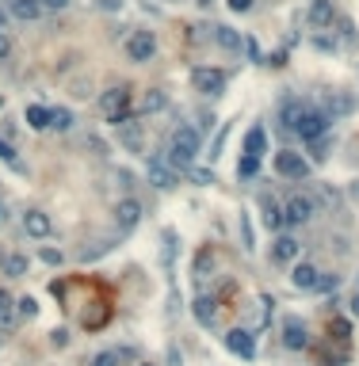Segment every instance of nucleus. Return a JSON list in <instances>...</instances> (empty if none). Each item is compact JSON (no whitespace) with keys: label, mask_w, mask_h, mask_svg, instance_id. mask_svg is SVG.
Masks as SVG:
<instances>
[{"label":"nucleus","mask_w":359,"mask_h":366,"mask_svg":"<svg viewBox=\"0 0 359 366\" xmlns=\"http://www.w3.org/2000/svg\"><path fill=\"white\" fill-rule=\"evenodd\" d=\"M61 259H65V256H61L58 248H43V264H50V267H61Z\"/></svg>","instance_id":"34"},{"label":"nucleus","mask_w":359,"mask_h":366,"mask_svg":"<svg viewBox=\"0 0 359 366\" xmlns=\"http://www.w3.org/2000/svg\"><path fill=\"white\" fill-rule=\"evenodd\" d=\"M43 8H54V12H61V8H69V0H43Z\"/></svg>","instance_id":"41"},{"label":"nucleus","mask_w":359,"mask_h":366,"mask_svg":"<svg viewBox=\"0 0 359 366\" xmlns=\"http://www.w3.org/2000/svg\"><path fill=\"white\" fill-rule=\"evenodd\" d=\"M50 344H54V347H65V344H69V332H65V328H58V332L50 336Z\"/></svg>","instance_id":"38"},{"label":"nucleus","mask_w":359,"mask_h":366,"mask_svg":"<svg viewBox=\"0 0 359 366\" xmlns=\"http://www.w3.org/2000/svg\"><path fill=\"white\" fill-rule=\"evenodd\" d=\"M348 309H352V317H359V294L352 298V302H348Z\"/></svg>","instance_id":"43"},{"label":"nucleus","mask_w":359,"mask_h":366,"mask_svg":"<svg viewBox=\"0 0 359 366\" xmlns=\"http://www.w3.org/2000/svg\"><path fill=\"white\" fill-rule=\"evenodd\" d=\"M210 35H214V43L222 46V50H230V54H241V50H244V38H241L233 27H226V23H218Z\"/></svg>","instance_id":"15"},{"label":"nucleus","mask_w":359,"mask_h":366,"mask_svg":"<svg viewBox=\"0 0 359 366\" xmlns=\"http://www.w3.org/2000/svg\"><path fill=\"white\" fill-rule=\"evenodd\" d=\"M195 4H199V8H210V0H195Z\"/></svg>","instance_id":"44"},{"label":"nucleus","mask_w":359,"mask_h":366,"mask_svg":"<svg viewBox=\"0 0 359 366\" xmlns=\"http://www.w3.org/2000/svg\"><path fill=\"white\" fill-rule=\"evenodd\" d=\"M298 115H302V103H298V100H287V103L279 107V122H283V126H291V130H295Z\"/></svg>","instance_id":"24"},{"label":"nucleus","mask_w":359,"mask_h":366,"mask_svg":"<svg viewBox=\"0 0 359 366\" xmlns=\"http://www.w3.org/2000/svg\"><path fill=\"white\" fill-rule=\"evenodd\" d=\"M8 58H12V38L0 35V61H8Z\"/></svg>","instance_id":"36"},{"label":"nucleus","mask_w":359,"mask_h":366,"mask_svg":"<svg viewBox=\"0 0 359 366\" xmlns=\"http://www.w3.org/2000/svg\"><path fill=\"white\" fill-rule=\"evenodd\" d=\"M226 347H230L233 355H241V359H252V355H256V340H252L249 328H230L226 332Z\"/></svg>","instance_id":"11"},{"label":"nucleus","mask_w":359,"mask_h":366,"mask_svg":"<svg viewBox=\"0 0 359 366\" xmlns=\"http://www.w3.org/2000/svg\"><path fill=\"white\" fill-rule=\"evenodd\" d=\"M0 35H8V12L0 8Z\"/></svg>","instance_id":"42"},{"label":"nucleus","mask_w":359,"mask_h":366,"mask_svg":"<svg viewBox=\"0 0 359 366\" xmlns=\"http://www.w3.org/2000/svg\"><path fill=\"white\" fill-rule=\"evenodd\" d=\"M108 248H111V244H108V241H100V244H96V248H85V252H80V259H85V264H88V259L103 256V252H108Z\"/></svg>","instance_id":"33"},{"label":"nucleus","mask_w":359,"mask_h":366,"mask_svg":"<svg viewBox=\"0 0 359 366\" xmlns=\"http://www.w3.org/2000/svg\"><path fill=\"white\" fill-rule=\"evenodd\" d=\"M195 157H199V130L187 126V122H180L176 134H173V145H168V165L187 168Z\"/></svg>","instance_id":"1"},{"label":"nucleus","mask_w":359,"mask_h":366,"mask_svg":"<svg viewBox=\"0 0 359 366\" xmlns=\"http://www.w3.org/2000/svg\"><path fill=\"white\" fill-rule=\"evenodd\" d=\"M173 229H165V264H173Z\"/></svg>","instance_id":"37"},{"label":"nucleus","mask_w":359,"mask_h":366,"mask_svg":"<svg viewBox=\"0 0 359 366\" xmlns=\"http://www.w3.org/2000/svg\"><path fill=\"white\" fill-rule=\"evenodd\" d=\"M0 222H4V202H0Z\"/></svg>","instance_id":"46"},{"label":"nucleus","mask_w":359,"mask_h":366,"mask_svg":"<svg viewBox=\"0 0 359 366\" xmlns=\"http://www.w3.org/2000/svg\"><path fill=\"white\" fill-rule=\"evenodd\" d=\"M191 317H195V321L203 324V328H210V324L218 321V302H214V298H207V294H203V298H195V305H191Z\"/></svg>","instance_id":"16"},{"label":"nucleus","mask_w":359,"mask_h":366,"mask_svg":"<svg viewBox=\"0 0 359 366\" xmlns=\"http://www.w3.org/2000/svg\"><path fill=\"white\" fill-rule=\"evenodd\" d=\"M122 130V145H126V149H142V134H138V126H134V122H126V126H119Z\"/></svg>","instance_id":"26"},{"label":"nucleus","mask_w":359,"mask_h":366,"mask_svg":"<svg viewBox=\"0 0 359 366\" xmlns=\"http://www.w3.org/2000/svg\"><path fill=\"white\" fill-rule=\"evenodd\" d=\"M138 222H142V202L130 199V195H126V199H119L115 202V225H119L122 233H130Z\"/></svg>","instance_id":"6"},{"label":"nucleus","mask_w":359,"mask_h":366,"mask_svg":"<svg viewBox=\"0 0 359 366\" xmlns=\"http://www.w3.org/2000/svg\"><path fill=\"white\" fill-rule=\"evenodd\" d=\"M12 321H15V298L8 290H0V328H8Z\"/></svg>","instance_id":"23"},{"label":"nucleus","mask_w":359,"mask_h":366,"mask_svg":"<svg viewBox=\"0 0 359 366\" xmlns=\"http://www.w3.org/2000/svg\"><path fill=\"white\" fill-rule=\"evenodd\" d=\"M73 126V111L69 107H50V130H69Z\"/></svg>","instance_id":"25"},{"label":"nucleus","mask_w":359,"mask_h":366,"mask_svg":"<svg viewBox=\"0 0 359 366\" xmlns=\"http://www.w3.org/2000/svg\"><path fill=\"white\" fill-rule=\"evenodd\" d=\"M283 344H287L291 351H306L309 347V332L298 317H287V321H283Z\"/></svg>","instance_id":"10"},{"label":"nucleus","mask_w":359,"mask_h":366,"mask_svg":"<svg viewBox=\"0 0 359 366\" xmlns=\"http://www.w3.org/2000/svg\"><path fill=\"white\" fill-rule=\"evenodd\" d=\"M230 8H233V12H252V0H230Z\"/></svg>","instance_id":"39"},{"label":"nucleus","mask_w":359,"mask_h":366,"mask_svg":"<svg viewBox=\"0 0 359 366\" xmlns=\"http://www.w3.org/2000/svg\"><path fill=\"white\" fill-rule=\"evenodd\" d=\"M325 130H329V115H325V111L302 107V115L295 122V134L302 137V142H317V137H325Z\"/></svg>","instance_id":"2"},{"label":"nucleus","mask_w":359,"mask_h":366,"mask_svg":"<svg viewBox=\"0 0 359 366\" xmlns=\"http://www.w3.org/2000/svg\"><path fill=\"white\" fill-rule=\"evenodd\" d=\"M27 267H31V259L15 252V256H8V259H4V267H0V275H4V279H23V275H27Z\"/></svg>","instance_id":"19"},{"label":"nucleus","mask_w":359,"mask_h":366,"mask_svg":"<svg viewBox=\"0 0 359 366\" xmlns=\"http://www.w3.org/2000/svg\"><path fill=\"white\" fill-rule=\"evenodd\" d=\"M264 222H268V229H283V206L275 199H264Z\"/></svg>","instance_id":"22"},{"label":"nucleus","mask_w":359,"mask_h":366,"mask_svg":"<svg viewBox=\"0 0 359 366\" xmlns=\"http://www.w3.org/2000/svg\"><path fill=\"white\" fill-rule=\"evenodd\" d=\"M0 160H4V165H12L15 172H23L20 157H15V149H12V145H8V142H4V137H0Z\"/></svg>","instance_id":"28"},{"label":"nucleus","mask_w":359,"mask_h":366,"mask_svg":"<svg viewBox=\"0 0 359 366\" xmlns=\"http://www.w3.org/2000/svg\"><path fill=\"white\" fill-rule=\"evenodd\" d=\"M340 287V279H337V275H325L321 271V279H317V290H325V294H332V290H337Z\"/></svg>","instance_id":"29"},{"label":"nucleus","mask_w":359,"mask_h":366,"mask_svg":"<svg viewBox=\"0 0 359 366\" xmlns=\"http://www.w3.org/2000/svg\"><path fill=\"white\" fill-rule=\"evenodd\" d=\"M298 252H302V244L295 237H287V233L272 241V259H275V264H295Z\"/></svg>","instance_id":"12"},{"label":"nucleus","mask_w":359,"mask_h":366,"mask_svg":"<svg viewBox=\"0 0 359 366\" xmlns=\"http://www.w3.org/2000/svg\"><path fill=\"white\" fill-rule=\"evenodd\" d=\"M38 313L35 298H15V317H23V321H31V317Z\"/></svg>","instance_id":"27"},{"label":"nucleus","mask_w":359,"mask_h":366,"mask_svg":"<svg viewBox=\"0 0 359 366\" xmlns=\"http://www.w3.org/2000/svg\"><path fill=\"white\" fill-rule=\"evenodd\" d=\"M191 180L207 187V183H214V172H207V168H195V172H191Z\"/></svg>","instance_id":"35"},{"label":"nucleus","mask_w":359,"mask_h":366,"mask_svg":"<svg viewBox=\"0 0 359 366\" xmlns=\"http://www.w3.org/2000/svg\"><path fill=\"white\" fill-rule=\"evenodd\" d=\"M268 149V134L260 126H252L249 134H244V157H256L260 160V153Z\"/></svg>","instance_id":"18"},{"label":"nucleus","mask_w":359,"mask_h":366,"mask_svg":"<svg viewBox=\"0 0 359 366\" xmlns=\"http://www.w3.org/2000/svg\"><path fill=\"white\" fill-rule=\"evenodd\" d=\"M237 176H244V180H252V176H256V157H244L241 165H237Z\"/></svg>","instance_id":"30"},{"label":"nucleus","mask_w":359,"mask_h":366,"mask_svg":"<svg viewBox=\"0 0 359 366\" xmlns=\"http://www.w3.org/2000/svg\"><path fill=\"white\" fill-rule=\"evenodd\" d=\"M314 160H325V137H317L314 142Z\"/></svg>","instance_id":"40"},{"label":"nucleus","mask_w":359,"mask_h":366,"mask_svg":"<svg viewBox=\"0 0 359 366\" xmlns=\"http://www.w3.org/2000/svg\"><path fill=\"white\" fill-rule=\"evenodd\" d=\"M275 172H279L283 180H306L309 160L302 157V153H295V149H283V153H275Z\"/></svg>","instance_id":"5"},{"label":"nucleus","mask_w":359,"mask_h":366,"mask_svg":"<svg viewBox=\"0 0 359 366\" xmlns=\"http://www.w3.org/2000/svg\"><path fill=\"white\" fill-rule=\"evenodd\" d=\"M356 199H359V183H356Z\"/></svg>","instance_id":"47"},{"label":"nucleus","mask_w":359,"mask_h":366,"mask_svg":"<svg viewBox=\"0 0 359 366\" xmlns=\"http://www.w3.org/2000/svg\"><path fill=\"white\" fill-rule=\"evenodd\" d=\"M145 176H149V183L157 187V191H168V187H176V172L168 160L161 157H149V165H145Z\"/></svg>","instance_id":"7"},{"label":"nucleus","mask_w":359,"mask_h":366,"mask_svg":"<svg viewBox=\"0 0 359 366\" xmlns=\"http://www.w3.org/2000/svg\"><path fill=\"white\" fill-rule=\"evenodd\" d=\"M317 279H321V271H317L314 264H295L291 267V282H295L298 290H317Z\"/></svg>","instance_id":"13"},{"label":"nucleus","mask_w":359,"mask_h":366,"mask_svg":"<svg viewBox=\"0 0 359 366\" xmlns=\"http://www.w3.org/2000/svg\"><path fill=\"white\" fill-rule=\"evenodd\" d=\"M8 12L23 23H35L43 15V0H8Z\"/></svg>","instance_id":"14"},{"label":"nucleus","mask_w":359,"mask_h":366,"mask_svg":"<svg viewBox=\"0 0 359 366\" xmlns=\"http://www.w3.org/2000/svg\"><path fill=\"white\" fill-rule=\"evenodd\" d=\"M191 84H195V92H203V96H222L226 84H230V77H226V69H210V65H203V69L191 73Z\"/></svg>","instance_id":"3"},{"label":"nucleus","mask_w":359,"mask_h":366,"mask_svg":"<svg viewBox=\"0 0 359 366\" xmlns=\"http://www.w3.org/2000/svg\"><path fill=\"white\" fill-rule=\"evenodd\" d=\"M142 366H153V363H142Z\"/></svg>","instance_id":"48"},{"label":"nucleus","mask_w":359,"mask_h":366,"mask_svg":"<svg viewBox=\"0 0 359 366\" xmlns=\"http://www.w3.org/2000/svg\"><path fill=\"white\" fill-rule=\"evenodd\" d=\"M92 366H119V351H100L92 359Z\"/></svg>","instance_id":"31"},{"label":"nucleus","mask_w":359,"mask_h":366,"mask_svg":"<svg viewBox=\"0 0 359 366\" xmlns=\"http://www.w3.org/2000/svg\"><path fill=\"white\" fill-rule=\"evenodd\" d=\"M332 15H337V12H332V0H314L306 20H309V27H329Z\"/></svg>","instance_id":"17"},{"label":"nucleus","mask_w":359,"mask_h":366,"mask_svg":"<svg viewBox=\"0 0 359 366\" xmlns=\"http://www.w3.org/2000/svg\"><path fill=\"white\" fill-rule=\"evenodd\" d=\"M0 225H4V222H0Z\"/></svg>","instance_id":"49"},{"label":"nucleus","mask_w":359,"mask_h":366,"mask_svg":"<svg viewBox=\"0 0 359 366\" xmlns=\"http://www.w3.org/2000/svg\"><path fill=\"white\" fill-rule=\"evenodd\" d=\"M165 107H168V96L161 92V88H149L145 100H142V111H145V115H157V111H165Z\"/></svg>","instance_id":"21"},{"label":"nucleus","mask_w":359,"mask_h":366,"mask_svg":"<svg viewBox=\"0 0 359 366\" xmlns=\"http://www.w3.org/2000/svg\"><path fill=\"white\" fill-rule=\"evenodd\" d=\"M23 233H27V237H35V241H46L54 233L50 214H43V210H27V214H23Z\"/></svg>","instance_id":"9"},{"label":"nucleus","mask_w":359,"mask_h":366,"mask_svg":"<svg viewBox=\"0 0 359 366\" xmlns=\"http://www.w3.org/2000/svg\"><path fill=\"white\" fill-rule=\"evenodd\" d=\"M23 119H27L31 130H50V107H38V103H31V107L23 111Z\"/></svg>","instance_id":"20"},{"label":"nucleus","mask_w":359,"mask_h":366,"mask_svg":"<svg viewBox=\"0 0 359 366\" xmlns=\"http://www.w3.org/2000/svg\"><path fill=\"white\" fill-rule=\"evenodd\" d=\"M241 241H244V248H256V244H252V225H249V214H241Z\"/></svg>","instance_id":"32"},{"label":"nucleus","mask_w":359,"mask_h":366,"mask_svg":"<svg viewBox=\"0 0 359 366\" xmlns=\"http://www.w3.org/2000/svg\"><path fill=\"white\" fill-rule=\"evenodd\" d=\"M309 218H314V199H306V195H295V199L283 206V222L287 225H306Z\"/></svg>","instance_id":"8"},{"label":"nucleus","mask_w":359,"mask_h":366,"mask_svg":"<svg viewBox=\"0 0 359 366\" xmlns=\"http://www.w3.org/2000/svg\"><path fill=\"white\" fill-rule=\"evenodd\" d=\"M153 54H157V35H153V31H134V35L126 38V58L134 65L153 61Z\"/></svg>","instance_id":"4"},{"label":"nucleus","mask_w":359,"mask_h":366,"mask_svg":"<svg viewBox=\"0 0 359 366\" xmlns=\"http://www.w3.org/2000/svg\"><path fill=\"white\" fill-rule=\"evenodd\" d=\"M4 259H8V256H4V248H0V267H4Z\"/></svg>","instance_id":"45"}]
</instances>
